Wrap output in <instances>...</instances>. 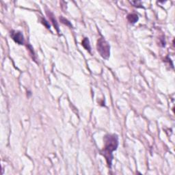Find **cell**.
<instances>
[{
  "instance_id": "4",
  "label": "cell",
  "mask_w": 175,
  "mask_h": 175,
  "mask_svg": "<svg viewBox=\"0 0 175 175\" xmlns=\"http://www.w3.org/2000/svg\"><path fill=\"white\" fill-rule=\"evenodd\" d=\"M127 19L131 23H135L138 21V16L135 14H130L127 17Z\"/></svg>"
},
{
  "instance_id": "1",
  "label": "cell",
  "mask_w": 175,
  "mask_h": 175,
  "mask_svg": "<svg viewBox=\"0 0 175 175\" xmlns=\"http://www.w3.org/2000/svg\"><path fill=\"white\" fill-rule=\"evenodd\" d=\"M105 146L102 151V154L105 157L109 167H111L113 155L112 153L116 151L118 146V138L117 135H107L104 138Z\"/></svg>"
},
{
  "instance_id": "6",
  "label": "cell",
  "mask_w": 175,
  "mask_h": 175,
  "mask_svg": "<svg viewBox=\"0 0 175 175\" xmlns=\"http://www.w3.org/2000/svg\"><path fill=\"white\" fill-rule=\"evenodd\" d=\"M61 19V21H62V22L63 23H64V24H66V25H70L71 27L72 26V25H71V23H69L68 21L67 20H66V19H64V18H62V17H61V19Z\"/></svg>"
},
{
  "instance_id": "2",
  "label": "cell",
  "mask_w": 175,
  "mask_h": 175,
  "mask_svg": "<svg viewBox=\"0 0 175 175\" xmlns=\"http://www.w3.org/2000/svg\"><path fill=\"white\" fill-rule=\"evenodd\" d=\"M97 51L101 57L107 60L110 55V47L104 38H101L97 42Z\"/></svg>"
},
{
  "instance_id": "5",
  "label": "cell",
  "mask_w": 175,
  "mask_h": 175,
  "mask_svg": "<svg viewBox=\"0 0 175 175\" xmlns=\"http://www.w3.org/2000/svg\"><path fill=\"white\" fill-rule=\"evenodd\" d=\"M81 45H83L84 48H85L86 50H88V51H90V49H91V47H90V41L87 38H85L82 41Z\"/></svg>"
},
{
  "instance_id": "3",
  "label": "cell",
  "mask_w": 175,
  "mask_h": 175,
  "mask_svg": "<svg viewBox=\"0 0 175 175\" xmlns=\"http://www.w3.org/2000/svg\"><path fill=\"white\" fill-rule=\"evenodd\" d=\"M10 36L15 42L19 45L24 44V37L21 32L19 31H12L10 33Z\"/></svg>"
}]
</instances>
